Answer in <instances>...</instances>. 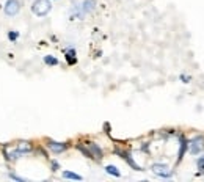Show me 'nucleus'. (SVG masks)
I'll return each mask as SVG.
<instances>
[{
    "label": "nucleus",
    "instance_id": "nucleus-13",
    "mask_svg": "<svg viewBox=\"0 0 204 182\" xmlns=\"http://www.w3.org/2000/svg\"><path fill=\"white\" fill-rule=\"evenodd\" d=\"M66 60H68V63L69 65H74L77 60H76V50L74 49H69L68 52H66Z\"/></svg>",
    "mask_w": 204,
    "mask_h": 182
},
{
    "label": "nucleus",
    "instance_id": "nucleus-8",
    "mask_svg": "<svg viewBox=\"0 0 204 182\" xmlns=\"http://www.w3.org/2000/svg\"><path fill=\"white\" fill-rule=\"evenodd\" d=\"M16 149L19 151V154H20V155H24V154L31 152L33 146H31V143H28V141H19V143L16 145Z\"/></svg>",
    "mask_w": 204,
    "mask_h": 182
},
{
    "label": "nucleus",
    "instance_id": "nucleus-16",
    "mask_svg": "<svg viewBox=\"0 0 204 182\" xmlns=\"http://www.w3.org/2000/svg\"><path fill=\"white\" fill-rule=\"evenodd\" d=\"M17 38H19V31H16V30H11V31L8 33V39H9V41H16Z\"/></svg>",
    "mask_w": 204,
    "mask_h": 182
},
{
    "label": "nucleus",
    "instance_id": "nucleus-19",
    "mask_svg": "<svg viewBox=\"0 0 204 182\" xmlns=\"http://www.w3.org/2000/svg\"><path fill=\"white\" fill-rule=\"evenodd\" d=\"M181 80H182V82H184V83H188L190 77H187V76H181Z\"/></svg>",
    "mask_w": 204,
    "mask_h": 182
},
{
    "label": "nucleus",
    "instance_id": "nucleus-17",
    "mask_svg": "<svg viewBox=\"0 0 204 182\" xmlns=\"http://www.w3.org/2000/svg\"><path fill=\"white\" fill-rule=\"evenodd\" d=\"M9 177L14 179V180H19V182H24V180H25L24 177H20V176H17V174H14V173H9Z\"/></svg>",
    "mask_w": 204,
    "mask_h": 182
},
{
    "label": "nucleus",
    "instance_id": "nucleus-5",
    "mask_svg": "<svg viewBox=\"0 0 204 182\" xmlns=\"http://www.w3.org/2000/svg\"><path fill=\"white\" fill-rule=\"evenodd\" d=\"M87 149L90 151V154H91V159H96L99 162V160H102V149L99 148V145H96V143H93V141H88L87 145Z\"/></svg>",
    "mask_w": 204,
    "mask_h": 182
},
{
    "label": "nucleus",
    "instance_id": "nucleus-10",
    "mask_svg": "<svg viewBox=\"0 0 204 182\" xmlns=\"http://www.w3.org/2000/svg\"><path fill=\"white\" fill-rule=\"evenodd\" d=\"M93 8H94V2H93V0H85V2H83V6H82V14L90 13Z\"/></svg>",
    "mask_w": 204,
    "mask_h": 182
},
{
    "label": "nucleus",
    "instance_id": "nucleus-18",
    "mask_svg": "<svg viewBox=\"0 0 204 182\" xmlns=\"http://www.w3.org/2000/svg\"><path fill=\"white\" fill-rule=\"evenodd\" d=\"M60 168V165H58V162H55V160H53L52 162V171H57Z\"/></svg>",
    "mask_w": 204,
    "mask_h": 182
},
{
    "label": "nucleus",
    "instance_id": "nucleus-14",
    "mask_svg": "<svg viewBox=\"0 0 204 182\" xmlns=\"http://www.w3.org/2000/svg\"><path fill=\"white\" fill-rule=\"evenodd\" d=\"M44 63L47 66H57L58 65V60L55 57H52V55H46L44 57Z\"/></svg>",
    "mask_w": 204,
    "mask_h": 182
},
{
    "label": "nucleus",
    "instance_id": "nucleus-9",
    "mask_svg": "<svg viewBox=\"0 0 204 182\" xmlns=\"http://www.w3.org/2000/svg\"><path fill=\"white\" fill-rule=\"evenodd\" d=\"M116 154H118V155H121V157H123V159H124L126 162H127L129 165H131L134 170H137V171H141V166H138V165L134 162V159L131 157V154H127V152H121V151H116Z\"/></svg>",
    "mask_w": 204,
    "mask_h": 182
},
{
    "label": "nucleus",
    "instance_id": "nucleus-15",
    "mask_svg": "<svg viewBox=\"0 0 204 182\" xmlns=\"http://www.w3.org/2000/svg\"><path fill=\"white\" fill-rule=\"evenodd\" d=\"M185 148H187V141H185V138L184 137H182L181 138V149H179V160L182 159V157H184V152H185Z\"/></svg>",
    "mask_w": 204,
    "mask_h": 182
},
{
    "label": "nucleus",
    "instance_id": "nucleus-1",
    "mask_svg": "<svg viewBox=\"0 0 204 182\" xmlns=\"http://www.w3.org/2000/svg\"><path fill=\"white\" fill-rule=\"evenodd\" d=\"M50 9H52L50 0H35V2L31 3V13H33L35 16H38V17L46 16Z\"/></svg>",
    "mask_w": 204,
    "mask_h": 182
},
{
    "label": "nucleus",
    "instance_id": "nucleus-12",
    "mask_svg": "<svg viewBox=\"0 0 204 182\" xmlns=\"http://www.w3.org/2000/svg\"><path fill=\"white\" fill-rule=\"evenodd\" d=\"M63 177L64 179H72V180H82V176L72 173V171H63Z\"/></svg>",
    "mask_w": 204,
    "mask_h": 182
},
{
    "label": "nucleus",
    "instance_id": "nucleus-3",
    "mask_svg": "<svg viewBox=\"0 0 204 182\" xmlns=\"http://www.w3.org/2000/svg\"><path fill=\"white\" fill-rule=\"evenodd\" d=\"M19 11H20L19 0H6V3H5V14L6 16H16Z\"/></svg>",
    "mask_w": 204,
    "mask_h": 182
},
{
    "label": "nucleus",
    "instance_id": "nucleus-6",
    "mask_svg": "<svg viewBox=\"0 0 204 182\" xmlns=\"http://www.w3.org/2000/svg\"><path fill=\"white\" fill-rule=\"evenodd\" d=\"M47 148L50 149L52 152L55 154H60V152H64L68 149V143H60V141H53V140H49L47 141Z\"/></svg>",
    "mask_w": 204,
    "mask_h": 182
},
{
    "label": "nucleus",
    "instance_id": "nucleus-4",
    "mask_svg": "<svg viewBox=\"0 0 204 182\" xmlns=\"http://www.w3.org/2000/svg\"><path fill=\"white\" fill-rule=\"evenodd\" d=\"M151 170H152L154 174H157L160 177H170L171 176V170L166 165H163V163H154L151 166Z\"/></svg>",
    "mask_w": 204,
    "mask_h": 182
},
{
    "label": "nucleus",
    "instance_id": "nucleus-7",
    "mask_svg": "<svg viewBox=\"0 0 204 182\" xmlns=\"http://www.w3.org/2000/svg\"><path fill=\"white\" fill-rule=\"evenodd\" d=\"M3 154H5V159L8 160V162H14V160H17V159L20 157V154H19V151L16 149V146H14V148H13V146L5 148Z\"/></svg>",
    "mask_w": 204,
    "mask_h": 182
},
{
    "label": "nucleus",
    "instance_id": "nucleus-2",
    "mask_svg": "<svg viewBox=\"0 0 204 182\" xmlns=\"http://www.w3.org/2000/svg\"><path fill=\"white\" fill-rule=\"evenodd\" d=\"M188 151L193 155H198L199 152H202L204 151V137L198 135L195 138H191V140L188 141Z\"/></svg>",
    "mask_w": 204,
    "mask_h": 182
},
{
    "label": "nucleus",
    "instance_id": "nucleus-11",
    "mask_svg": "<svg viewBox=\"0 0 204 182\" xmlns=\"http://www.w3.org/2000/svg\"><path fill=\"white\" fill-rule=\"evenodd\" d=\"M105 171H107V173H109V174L115 176V177H120V176H121L120 170H118L115 165H107V166H105Z\"/></svg>",
    "mask_w": 204,
    "mask_h": 182
}]
</instances>
